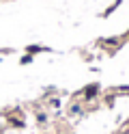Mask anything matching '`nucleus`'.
I'll use <instances>...</instances> for the list:
<instances>
[]
</instances>
